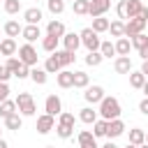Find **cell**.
I'll return each mask as SVG.
<instances>
[{"label": "cell", "mask_w": 148, "mask_h": 148, "mask_svg": "<svg viewBox=\"0 0 148 148\" xmlns=\"http://www.w3.org/2000/svg\"><path fill=\"white\" fill-rule=\"evenodd\" d=\"M97 113H99V118H104V120H116V118H120L123 109H120V102H118L116 97H106V95H104V99L99 102Z\"/></svg>", "instance_id": "1"}, {"label": "cell", "mask_w": 148, "mask_h": 148, "mask_svg": "<svg viewBox=\"0 0 148 148\" xmlns=\"http://www.w3.org/2000/svg\"><path fill=\"white\" fill-rule=\"evenodd\" d=\"M141 7H143V2H141V0H120V2H118V7H116V12H118V18H120V21H125V18L130 21V18L139 16Z\"/></svg>", "instance_id": "2"}, {"label": "cell", "mask_w": 148, "mask_h": 148, "mask_svg": "<svg viewBox=\"0 0 148 148\" xmlns=\"http://www.w3.org/2000/svg\"><path fill=\"white\" fill-rule=\"evenodd\" d=\"M14 102H16V111L21 116H35L37 113V104H35V99H32L30 92H18V97Z\"/></svg>", "instance_id": "3"}, {"label": "cell", "mask_w": 148, "mask_h": 148, "mask_svg": "<svg viewBox=\"0 0 148 148\" xmlns=\"http://www.w3.org/2000/svg\"><path fill=\"white\" fill-rule=\"evenodd\" d=\"M79 37H81V46H86L88 53H90V51H99L102 39H99V35H97L92 28H83V30L79 32Z\"/></svg>", "instance_id": "4"}, {"label": "cell", "mask_w": 148, "mask_h": 148, "mask_svg": "<svg viewBox=\"0 0 148 148\" xmlns=\"http://www.w3.org/2000/svg\"><path fill=\"white\" fill-rule=\"evenodd\" d=\"M18 60H21L23 65H28L30 69L37 67V60H39L37 49H35L32 44H23V46H18Z\"/></svg>", "instance_id": "5"}, {"label": "cell", "mask_w": 148, "mask_h": 148, "mask_svg": "<svg viewBox=\"0 0 148 148\" xmlns=\"http://www.w3.org/2000/svg\"><path fill=\"white\" fill-rule=\"evenodd\" d=\"M44 111L49 113V116H60L62 113V99L56 95V92H51L49 97H46V102H44Z\"/></svg>", "instance_id": "6"}, {"label": "cell", "mask_w": 148, "mask_h": 148, "mask_svg": "<svg viewBox=\"0 0 148 148\" xmlns=\"http://www.w3.org/2000/svg\"><path fill=\"white\" fill-rule=\"evenodd\" d=\"M146 30V21H141L139 16H134V18H130L127 23H125V37L130 39V37H134V35H141Z\"/></svg>", "instance_id": "7"}, {"label": "cell", "mask_w": 148, "mask_h": 148, "mask_svg": "<svg viewBox=\"0 0 148 148\" xmlns=\"http://www.w3.org/2000/svg\"><path fill=\"white\" fill-rule=\"evenodd\" d=\"M83 99H86L88 104H99V102L104 99V88H102V86H88L86 92H83Z\"/></svg>", "instance_id": "8"}, {"label": "cell", "mask_w": 148, "mask_h": 148, "mask_svg": "<svg viewBox=\"0 0 148 148\" xmlns=\"http://www.w3.org/2000/svg\"><path fill=\"white\" fill-rule=\"evenodd\" d=\"M109 7H111V0H90L88 14H90L92 18H97V16H104V14L109 12Z\"/></svg>", "instance_id": "9"}, {"label": "cell", "mask_w": 148, "mask_h": 148, "mask_svg": "<svg viewBox=\"0 0 148 148\" xmlns=\"http://www.w3.org/2000/svg\"><path fill=\"white\" fill-rule=\"evenodd\" d=\"M60 42H62V49L65 51H72V53H76V49L81 46V37L76 32H65Z\"/></svg>", "instance_id": "10"}, {"label": "cell", "mask_w": 148, "mask_h": 148, "mask_svg": "<svg viewBox=\"0 0 148 148\" xmlns=\"http://www.w3.org/2000/svg\"><path fill=\"white\" fill-rule=\"evenodd\" d=\"M53 127H56V118H53V116L42 113V116L37 118V132H39V134H49Z\"/></svg>", "instance_id": "11"}, {"label": "cell", "mask_w": 148, "mask_h": 148, "mask_svg": "<svg viewBox=\"0 0 148 148\" xmlns=\"http://www.w3.org/2000/svg\"><path fill=\"white\" fill-rule=\"evenodd\" d=\"M120 134H125V123H123L120 118H116V120H109V127H106V136H109V141L118 139Z\"/></svg>", "instance_id": "12"}, {"label": "cell", "mask_w": 148, "mask_h": 148, "mask_svg": "<svg viewBox=\"0 0 148 148\" xmlns=\"http://www.w3.org/2000/svg\"><path fill=\"white\" fill-rule=\"evenodd\" d=\"M23 18H25V25H39V21L44 18V14H42L39 7H28L23 12Z\"/></svg>", "instance_id": "13"}, {"label": "cell", "mask_w": 148, "mask_h": 148, "mask_svg": "<svg viewBox=\"0 0 148 148\" xmlns=\"http://www.w3.org/2000/svg\"><path fill=\"white\" fill-rule=\"evenodd\" d=\"M113 69H116V74H130V72H132V60H130V56H118V58L113 60Z\"/></svg>", "instance_id": "14"}, {"label": "cell", "mask_w": 148, "mask_h": 148, "mask_svg": "<svg viewBox=\"0 0 148 148\" xmlns=\"http://www.w3.org/2000/svg\"><path fill=\"white\" fill-rule=\"evenodd\" d=\"M21 35H23L25 44H32V42H37V39L42 37V30H39V25H23Z\"/></svg>", "instance_id": "15"}, {"label": "cell", "mask_w": 148, "mask_h": 148, "mask_svg": "<svg viewBox=\"0 0 148 148\" xmlns=\"http://www.w3.org/2000/svg\"><path fill=\"white\" fill-rule=\"evenodd\" d=\"M65 32H67V30H65V23H62V21H49V23H46V35L62 39Z\"/></svg>", "instance_id": "16"}, {"label": "cell", "mask_w": 148, "mask_h": 148, "mask_svg": "<svg viewBox=\"0 0 148 148\" xmlns=\"http://www.w3.org/2000/svg\"><path fill=\"white\" fill-rule=\"evenodd\" d=\"M53 56L58 58V62H60V67H62V69H65V67H69V65L76 60V53H72V51H65V49H58Z\"/></svg>", "instance_id": "17"}, {"label": "cell", "mask_w": 148, "mask_h": 148, "mask_svg": "<svg viewBox=\"0 0 148 148\" xmlns=\"http://www.w3.org/2000/svg\"><path fill=\"white\" fill-rule=\"evenodd\" d=\"M56 81H58L60 88H74V72H69V69H60L58 76H56Z\"/></svg>", "instance_id": "18"}, {"label": "cell", "mask_w": 148, "mask_h": 148, "mask_svg": "<svg viewBox=\"0 0 148 148\" xmlns=\"http://www.w3.org/2000/svg\"><path fill=\"white\" fill-rule=\"evenodd\" d=\"M16 51H18V46H16V39H12V37H5V39L0 42V56H7V58H12Z\"/></svg>", "instance_id": "19"}, {"label": "cell", "mask_w": 148, "mask_h": 148, "mask_svg": "<svg viewBox=\"0 0 148 148\" xmlns=\"http://www.w3.org/2000/svg\"><path fill=\"white\" fill-rule=\"evenodd\" d=\"M97 118H99V113H97L92 106H83V109L79 111V120H81V123H86V125H92Z\"/></svg>", "instance_id": "20"}, {"label": "cell", "mask_w": 148, "mask_h": 148, "mask_svg": "<svg viewBox=\"0 0 148 148\" xmlns=\"http://www.w3.org/2000/svg\"><path fill=\"white\" fill-rule=\"evenodd\" d=\"M106 32H111V37H116V39L125 37V21H120V18L111 21V23H109V30H106Z\"/></svg>", "instance_id": "21"}, {"label": "cell", "mask_w": 148, "mask_h": 148, "mask_svg": "<svg viewBox=\"0 0 148 148\" xmlns=\"http://www.w3.org/2000/svg\"><path fill=\"white\" fill-rule=\"evenodd\" d=\"M58 46H60V39H58V37H51V35H44V37H42V49H44L46 53H56Z\"/></svg>", "instance_id": "22"}, {"label": "cell", "mask_w": 148, "mask_h": 148, "mask_svg": "<svg viewBox=\"0 0 148 148\" xmlns=\"http://www.w3.org/2000/svg\"><path fill=\"white\" fill-rule=\"evenodd\" d=\"M5 127L7 130H14V132H18L21 127H23V116L16 111V113H12L9 118H5Z\"/></svg>", "instance_id": "23"}, {"label": "cell", "mask_w": 148, "mask_h": 148, "mask_svg": "<svg viewBox=\"0 0 148 148\" xmlns=\"http://www.w3.org/2000/svg\"><path fill=\"white\" fill-rule=\"evenodd\" d=\"M130 143H132V146H141V143H146V130H141V127H132V130H130Z\"/></svg>", "instance_id": "24"}, {"label": "cell", "mask_w": 148, "mask_h": 148, "mask_svg": "<svg viewBox=\"0 0 148 148\" xmlns=\"http://www.w3.org/2000/svg\"><path fill=\"white\" fill-rule=\"evenodd\" d=\"M21 30H23V25H21L18 21H14V18L5 23V35H7V37H12V39H14V37H18V35H21Z\"/></svg>", "instance_id": "25"}, {"label": "cell", "mask_w": 148, "mask_h": 148, "mask_svg": "<svg viewBox=\"0 0 148 148\" xmlns=\"http://www.w3.org/2000/svg\"><path fill=\"white\" fill-rule=\"evenodd\" d=\"M116 56H130V51H132V44H130V39L127 37H120V39H116Z\"/></svg>", "instance_id": "26"}, {"label": "cell", "mask_w": 148, "mask_h": 148, "mask_svg": "<svg viewBox=\"0 0 148 148\" xmlns=\"http://www.w3.org/2000/svg\"><path fill=\"white\" fill-rule=\"evenodd\" d=\"M60 69H62V67H60L58 58H56V56L51 53V56H49V58L44 60V72H46V74H58Z\"/></svg>", "instance_id": "27"}, {"label": "cell", "mask_w": 148, "mask_h": 148, "mask_svg": "<svg viewBox=\"0 0 148 148\" xmlns=\"http://www.w3.org/2000/svg\"><path fill=\"white\" fill-rule=\"evenodd\" d=\"M88 86H90V76H88L83 69H76V72H74V88H83V90H86Z\"/></svg>", "instance_id": "28"}, {"label": "cell", "mask_w": 148, "mask_h": 148, "mask_svg": "<svg viewBox=\"0 0 148 148\" xmlns=\"http://www.w3.org/2000/svg\"><path fill=\"white\" fill-rule=\"evenodd\" d=\"M76 141H79V146H81V148H86V146H97V141H95V134H92V132H88V130L79 132Z\"/></svg>", "instance_id": "29"}, {"label": "cell", "mask_w": 148, "mask_h": 148, "mask_svg": "<svg viewBox=\"0 0 148 148\" xmlns=\"http://www.w3.org/2000/svg\"><path fill=\"white\" fill-rule=\"evenodd\" d=\"M30 79H32L37 86H44L46 79H49V74L44 72V67H32V69H30Z\"/></svg>", "instance_id": "30"}, {"label": "cell", "mask_w": 148, "mask_h": 148, "mask_svg": "<svg viewBox=\"0 0 148 148\" xmlns=\"http://www.w3.org/2000/svg\"><path fill=\"white\" fill-rule=\"evenodd\" d=\"M12 113H16V102H14V99H5V102L0 104V118L5 120V118H9Z\"/></svg>", "instance_id": "31"}, {"label": "cell", "mask_w": 148, "mask_h": 148, "mask_svg": "<svg viewBox=\"0 0 148 148\" xmlns=\"http://www.w3.org/2000/svg\"><path fill=\"white\" fill-rule=\"evenodd\" d=\"M106 127H109V120L97 118V120L92 123V134H95V139H97V136H106Z\"/></svg>", "instance_id": "32"}, {"label": "cell", "mask_w": 148, "mask_h": 148, "mask_svg": "<svg viewBox=\"0 0 148 148\" xmlns=\"http://www.w3.org/2000/svg\"><path fill=\"white\" fill-rule=\"evenodd\" d=\"M109 23H111L109 18H104V16H97V18H92V25H90V28H92V30L99 35V32H106V30H109Z\"/></svg>", "instance_id": "33"}, {"label": "cell", "mask_w": 148, "mask_h": 148, "mask_svg": "<svg viewBox=\"0 0 148 148\" xmlns=\"http://www.w3.org/2000/svg\"><path fill=\"white\" fill-rule=\"evenodd\" d=\"M143 83H146V76L136 69V72H130V86L132 88H136V90H141L143 88Z\"/></svg>", "instance_id": "34"}, {"label": "cell", "mask_w": 148, "mask_h": 148, "mask_svg": "<svg viewBox=\"0 0 148 148\" xmlns=\"http://www.w3.org/2000/svg\"><path fill=\"white\" fill-rule=\"evenodd\" d=\"M88 7H90V0H74L72 2L74 14H79V16H86L88 14Z\"/></svg>", "instance_id": "35"}, {"label": "cell", "mask_w": 148, "mask_h": 148, "mask_svg": "<svg viewBox=\"0 0 148 148\" xmlns=\"http://www.w3.org/2000/svg\"><path fill=\"white\" fill-rule=\"evenodd\" d=\"M46 9L56 16V14H62L65 12V0H46Z\"/></svg>", "instance_id": "36"}, {"label": "cell", "mask_w": 148, "mask_h": 148, "mask_svg": "<svg viewBox=\"0 0 148 148\" xmlns=\"http://www.w3.org/2000/svg\"><path fill=\"white\" fill-rule=\"evenodd\" d=\"M99 53H102V58H113V56H116L113 42H102V44H99Z\"/></svg>", "instance_id": "37"}, {"label": "cell", "mask_w": 148, "mask_h": 148, "mask_svg": "<svg viewBox=\"0 0 148 148\" xmlns=\"http://www.w3.org/2000/svg\"><path fill=\"white\" fill-rule=\"evenodd\" d=\"M102 60H104V58H102L99 51H90V53L86 56V65H88V67H97V65H102Z\"/></svg>", "instance_id": "38"}, {"label": "cell", "mask_w": 148, "mask_h": 148, "mask_svg": "<svg viewBox=\"0 0 148 148\" xmlns=\"http://www.w3.org/2000/svg\"><path fill=\"white\" fill-rule=\"evenodd\" d=\"M130 44H132V49H141V46H146L148 44V37H146V32H141V35H134V37H130Z\"/></svg>", "instance_id": "39"}, {"label": "cell", "mask_w": 148, "mask_h": 148, "mask_svg": "<svg viewBox=\"0 0 148 148\" xmlns=\"http://www.w3.org/2000/svg\"><path fill=\"white\" fill-rule=\"evenodd\" d=\"M58 125H65V127H74V113L69 111H62L58 116Z\"/></svg>", "instance_id": "40"}, {"label": "cell", "mask_w": 148, "mask_h": 148, "mask_svg": "<svg viewBox=\"0 0 148 148\" xmlns=\"http://www.w3.org/2000/svg\"><path fill=\"white\" fill-rule=\"evenodd\" d=\"M53 130L60 139H72V134H74V127H65V125H56Z\"/></svg>", "instance_id": "41"}, {"label": "cell", "mask_w": 148, "mask_h": 148, "mask_svg": "<svg viewBox=\"0 0 148 148\" xmlns=\"http://www.w3.org/2000/svg\"><path fill=\"white\" fill-rule=\"evenodd\" d=\"M5 12L7 14H18L21 12V0H5Z\"/></svg>", "instance_id": "42"}, {"label": "cell", "mask_w": 148, "mask_h": 148, "mask_svg": "<svg viewBox=\"0 0 148 148\" xmlns=\"http://www.w3.org/2000/svg\"><path fill=\"white\" fill-rule=\"evenodd\" d=\"M5 67H7V69H9V72H12V76H14V74H16V69H18V67H21V60H18V58H14V56H12V58H7V62H5Z\"/></svg>", "instance_id": "43"}, {"label": "cell", "mask_w": 148, "mask_h": 148, "mask_svg": "<svg viewBox=\"0 0 148 148\" xmlns=\"http://www.w3.org/2000/svg\"><path fill=\"white\" fill-rule=\"evenodd\" d=\"M14 76H16V79H28V76H30V67L21 62V67L16 69V74H14Z\"/></svg>", "instance_id": "44"}, {"label": "cell", "mask_w": 148, "mask_h": 148, "mask_svg": "<svg viewBox=\"0 0 148 148\" xmlns=\"http://www.w3.org/2000/svg\"><path fill=\"white\" fill-rule=\"evenodd\" d=\"M9 92H12V90H9V86L0 81V104H2L5 99H9Z\"/></svg>", "instance_id": "45"}, {"label": "cell", "mask_w": 148, "mask_h": 148, "mask_svg": "<svg viewBox=\"0 0 148 148\" xmlns=\"http://www.w3.org/2000/svg\"><path fill=\"white\" fill-rule=\"evenodd\" d=\"M9 79H12V72H9L5 65H0V81H2V83H7Z\"/></svg>", "instance_id": "46"}, {"label": "cell", "mask_w": 148, "mask_h": 148, "mask_svg": "<svg viewBox=\"0 0 148 148\" xmlns=\"http://www.w3.org/2000/svg\"><path fill=\"white\" fill-rule=\"evenodd\" d=\"M139 111H141L143 116H148V97H143V99L139 102Z\"/></svg>", "instance_id": "47"}, {"label": "cell", "mask_w": 148, "mask_h": 148, "mask_svg": "<svg viewBox=\"0 0 148 148\" xmlns=\"http://www.w3.org/2000/svg\"><path fill=\"white\" fill-rule=\"evenodd\" d=\"M139 18H141V21H146V23H148V7H146V5H143V7H141V12H139Z\"/></svg>", "instance_id": "48"}, {"label": "cell", "mask_w": 148, "mask_h": 148, "mask_svg": "<svg viewBox=\"0 0 148 148\" xmlns=\"http://www.w3.org/2000/svg\"><path fill=\"white\" fill-rule=\"evenodd\" d=\"M139 58H141V60H148V44L139 49Z\"/></svg>", "instance_id": "49"}, {"label": "cell", "mask_w": 148, "mask_h": 148, "mask_svg": "<svg viewBox=\"0 0 148 148\" xmlns=\"http://www.w3.org/2000/svg\"><path fill=\"white\" fill-rule=\"evenodd\" d=\"M139 72H141V74L148 79V60H143V62H141V69H139Z\"/></svg>", "instance_id": "50"}, {"label": "cell", "mask_w": 148, "mask_h": 148, "mask_svg": "<svg viewBox=\"0 0 148 148\" xmlns=\"http://www.w3.org/2000/svg\"><path fill=\"white\" fill-rule=\"evenodd\" d=\"M102 148H118V146H116V143H113V141H106V143H104V146H102Z\"/></svg>", "instance_id": "51"}, {"label": "cell", "mask_w": 148, "mask_h": 148, "mask_svg": "<svg viewBox=\"0 0 148 148\" xmlns=\"http://www.w3.org/2000/svg\"><path fill=\"white\" fill-rule=\"evenodd\" d=\"M141 90H143V95L148 97V79H146V83H143V88H141Z\"/></svg>", "instance_id": "52"}, {"label": "cell", "mask_w": 148, "mask_h": 148, "mask_svg": "<svg viewBox=\"0 0 148 148\" xmlns=\"http://www.w3.org/2000/svg\"><path fill=\"white\" fill-rule=\"evenodd\" d=\"M0 148H9V143H7V141H5L2 136H0Z\"/></svg>", "instance_id": "53"}, {"label": "cell", "mask_w": 148, "mask_h": 148, "mask_svg": "<svg viewBox=\"0 0 148 148\" xmlns=\"http://www.w3.org/2000/svg\"><path fill=\"white\" fill-rule=\"evenodd\" d=\"M136 148H148V143H141V146H136Z\"/></svg>", "instance_id": "54"}, {"label": "cell", "mask_w": 148, "mask_h": 148, "mask_svg": "<svg viewBox=\"0 0 148 148\" xmlns=\"http://www.w3.org/2000/svg\"><path fill=\"white\" fill-rule=\"evenodd\" d=\"M125 148H136V146H132V143H127V146H125Z\"/></svg>", "instance_id": "55"}, {"label": "cell", "mask_w": 148, "mask_h": 148, "mask_svg": "<svg viewBox=\"0 0 148 148\" xmlns=\"http://www.w3.org/2000/svg\"><path fill=\"white\" fill-rule=\"evenodd\" d=\"M86 148H99V146H86Z\"/></svg>", "instance_id": "56"}, {"label": "cell", "mask_w": 148, "mask_h": 148, "mask_svg": "<svg viewBox=\"0 0 148 148\" xmlns=\"http://www.w3.org/2000/svg\"><path fill=\"white\" fill-rule=\"evenodd\" d=\"M146 143H148V130H146Z\"/></svg>", "instance_id": "57"}, {"label": "cell", "mask_w": 148, "mask_h": 148, "mask_svg": "<svg viewBox=\"0 0 148 148\" xmlns=\"http://www.w3.org/2000/svg\"><path fill=\"white\" fill-rule=\"evenodd\" d=\"M46 148H56V146H46Z\"/></svg>", "instance_id": "58"}, {"label": "cell", "mask_w": 148, "mask_h": 148, "mask_svg": "<svg viewBox=\"0 0 148 148\" xmlns=\"http://www.w3.org/2000/svg\"><path fill=\"white\" fill-rule=\"evenodd\" d=\"M146 28H148V23H146Z\"/></svg>", "instance_id": "59"}, {"label": "cell", "mask_w": 148, "mask_h": 148, "mask_svg": "<svg viewBox=\"0 0 148 148\" xmlns=\"http://www.w3.org/2000/svg\"><path fill=\"white\" fill-rule=\"evenodd\" d=\"M0 132H2V130H0Z\"/></svg>", "instance_id": "60"}, {"label": "cell", "mask_w": 148, "mask_h": 148, "mask_svg": "<svg viewBox=\"0 0 148 148\" xmlns=\"http://www.w3.org/2000/svg\"><path fill=\"white\" fill-rule=\"evenodd\" d=\"M72 2H74V0H72Z\"/></svg>", "instance_id": "61"}]
</instances>
